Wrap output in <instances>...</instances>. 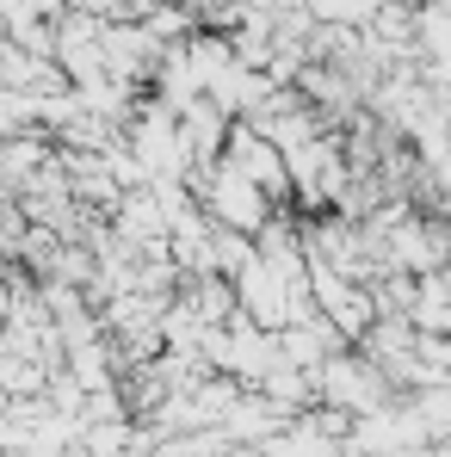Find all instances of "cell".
<instances>
[{
	"label": "cell",
	"mask_w": 451,
	"mask_h": 457,
	"mask_svg": "<svg viewBox=\"0 0 451 457\" xmlns=\"http://www.w3.org/2000/svg\"><path fill=\"white\" fill-rule=\"evenodd\" d=\"M173 124H180V143H186V154H192V167L223 161V143H229V124H235V118H223L205 93H198L192 105H180V112H173Z\"/></svg>",
	"instance_id": "obj_4"
},
{
	"label": "cell",
	"mask_w": 451,
	"mask_h": 457,
	"mask_svg": "<svg viewBox=\"0 0 451 457\" xmlns=\"http://www.w3.org/2000/svg\"><path fill=\"white\" fill-rule=\"evenodd\" d=\"M186 192H192V204H198L211 223H217V228H235V235H260V228H266V217H272L266 192H260L254 179H241L229 161L192 167V173H186Z\"/></svg>",
	"instance_id": "obj_1"
},
{
	"label": "cell",
	"mask_w": 451,
	"mask_h": 457,
	"mask_svg": "<svg viewBox=\"0 0 451 457\" xmlns=\"http://www.w3.org/2000/svg\"><path fill=\"white\" fill-rule=\"evenodd\" d=\"M229 291H235V309H241L254 328H266V334L291 328V291H285V278H279L260 253H247V260L229 272Z\"/></svg>",
	"instance_id": "obj_3"
},
{
	"label": "cell",
	"mask_w": 451,
	"mask_h": 457,
	"mask_svg": "<svg viewBox=\"0 0 451 457\" xmlns=\"http://www.w3.org/2000/svg\"><path fill=\"white\" fill-rule=\"evenodd\" d=\"M223 161L241 173V179H254V186L266 192V204H272V211H291V173H285V154L272 149L254 124H229Z\"/></svg>",
	"instance_id": "obj_2"
}]
</instances>
